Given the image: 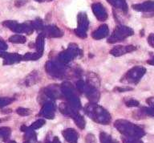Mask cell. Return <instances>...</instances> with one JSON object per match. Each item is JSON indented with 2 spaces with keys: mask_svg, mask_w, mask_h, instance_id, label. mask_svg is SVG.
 <instances>
[{
  "mask_svg": "<svg viewBox=\"0 0 154 143\" xmlns=\"http://www.w3.org/2000/svg\"><path fill=\"white\" fill-rule=\"evenodd\" d=\"M86 112L88 116L97 122L107 123L110 121V115L102 107L98 106L96 104H89L86 108Z\"/></svg>",
  "mask_w": 154,
  "mask_h": 143,
  "instance_id": "1",
  "label": "cell"
},
{
  "mask_svg": "<svg viewBox=\"0 0 154 143\" xmlns=\"http://www.w3.org/2000/svg\"><path fill=\"white\" fill-rule=\"evenodd\" d=\"M2 25L16 33H26L30 35L34 30L31 23H18L15 21H5L2 23Z\"/></svg>",
  "mask_w": 154,
  "mask_h": 143,
  "instance_id": "2",
  "label": "cell"
},
{
  "mask_svg": "<svg viewBox=\"0 0 154 143\" xmlns=\"http://www.w3.org/2000/svg\"><path fill=\"white\" fill-rule=\"evenodd\" d=\"M132 30L130 29L129 27H125V26H117L108 39V43L113 44L116 42L121 41L127 36L132 35Z\"/></svg>",
  "mask_w": 154,
  "mask_h": 143,
  "instance_id": "3",
  "label": "cell"
},
{
  "mask_svg": "<svg viewBox=\"0 0 154 143\" xmlns=\"http://www.w3.org/2000/svg\"><path fill=\"white\" fill-rule=\"evenodd\" d=\"M88 27V20L85 13H79L78 15V28L75 30L76 36L80 38H86V31Z\"/></svg>",
  "mask_w": 154,
  "mask_h": 143,
  "instance_id": "4",
  "label": "cell"
},
{
  "mask_svg": "<svg viewBox=\"0 0 154 143\" xmlns=\"http://www.w3.org/2000/svg\"><path fill=\"white\" fill-rule=\"evenodd\" d=\"M0 57L4 60L3 64H13L19 63L23 59V57L18 53H8L5 51H0Z\"/></svg>",
  "mask_w": 154,
  "mask_h": 143,
  "instance_id": "5",
  "label": "cell"
},
{
  "mask_svg": "<svg viewBox=\"0 0 154 143\" xmlns=\"http://www.w3.org/2000/svg\"><path fill=\"white\" fill-rule=\"evenodd\" d=\"M78 51L79 49L75 47H69V48L66 50L65 51L62 52L60 55V60L63 63H67L70 61H72V59L74 58L75 56H76L78 55Z\"/></svg>",
  "mask_w": 154,
  "mask_h": 143,
  "instance_id": "6",
  "label": "cell"
},
{
  "mask_svg": "<svg viewBox=\"0 0 154 143\" xmlns=\"http://www.w3.org/2000/svg\"><path fill=\"white\" fill-rule=\"evenodd\" d=\"M91 8H92V11H93L96 19L100 21H103L108 18V14H107L105 8L101 3H94V4H92Z\"/></svg>",
  "mask_w": 154,
  "mask_h": 143,
  "instance_id": "7",
  "label": "cell"
},
{
  "mask_svg": "<svg viewBox=\"0 0 154 143\" xmlns=\"http://www.w3.org/2000/svg\"><path fill=\"white\" fill-rule=\"evenodd\" d=\"M43 32L41 33L43 36L48 37H60L62 36V32L55 26H48L43 27Z\"/></svg>",
  "mask_w": 154,
  "mask_h": 143,
  "instance_id": "8",
  "label": "cell"
},
{
  "mask_svg": "<svg viewBox=\"0 0 154 143\" xmlns=\"http://www.w3.org/2000/svg\"><path fill=\"white\" fill-rule=\"evenodd\" d=\"M132 50H134V48L132 46H116L111 50L110 53L114 56H120L127 52L132 51Z\"/></svg>",
  "mask_w": 154,
  "mask_h": 143,
  "instance_id": "9",
  "label": "cell"
},
{
  "mask_svg": "<svg viewBox=\"0 0 154 143\" xmlns=\"http://www.w3.org/2000/svg\"><path fill=\"white\" fill-rule=\"evenodd\" d=\"M108 32H109V31H108V26L106 24H103L92 33V37L96 39H103L108 36Z\"/></svg>",
  "mask_w": 154,
  "mask_h": 143,
  "instance_id": "10",
  "label": "cell"
},
{
  "mask_svg": "<svg viewBox=\"0 0 154 143\" xmlns=\"http://www.w3.org/2000/svg\"><path fill=\"white\" fill-rule=\"evenodd\" d=\"M63 134L67 141H69L70 143H76L77 139H78V134L74 129H66L63 132Z\"/></svg>",
  "mask_w": 154,
  "mask_h": 143,
  "instance_id": "11",
  "label": "cell"
},
{
  "mask_svg": "<svg viewBox=\"0 0 154 143\" xmlns=\"http://www.w3.org/2000/svg\"><path fill=\"white\" fill-rule=\"evenodd\" d=\"M54 104L51 103H47L43 106L41 113L43 114V117H47L48 118H52V117L54 116Z\"/></svg>",
  "mask_w": 154,
  "mask_h": 143,
  "instance_id": "12",
  "label": "cell"
},
{
  "mask_svg": "<svg viewBox=\"0 0 154 143\" xmlns=\"http://www.w3.org/2000/svg\"><path fill=\"white\" fill-rule=\"evenodd\" d=\"M111 5H112L114 8L117 9H122L124 11H126V3L125 0H107Z\"/></svg>",
  "mask_w": 154,
  "mask_h": 143,
  "instance_id": "13",
  "label": "cell"
},
{
  "mask_svg": "<svg viewBox=\"0 0 154 143\" xmlns=\"http://www.w3.org/2000/svg\"><path fill=\"white\" fill-rule=\"evenodd\" d=\"M35 46L38 52L43 53V49H44V36H43L42 34H40L38 37H37Z\"/></svg>",
  "mask_w": 154,
  "mask_h": 143,
  "instance_id": "14",
  "label": "cell"
},
{
  "mask_svg": "<svg viewBox=\"0 0 154 143\" xmlns=\"http://www.w3.org/2000/svg\"><path fill=\"white\" fill-rule=\"evenodd\" d=\"M26 40V37L19 34L14 35L9 38V41L14 43V44H24Z\"/></svg>",
  "mask_w": 154,
  "mask_h": 143,
  "instance_id": "15",
  "label": "cell"
},
{
  "mask_svg": "<svg viewBox=\"0 0 154 143\" xmlns=\"http://www.w3.org/2000/svg\"><path fill=\"white\" fill-rule=\"evenodd\" d=\"M42 54L43 53H40V52H34V53L27 52L24 55L23 60V61H36L40 58L42 56Z\"/></svg>",
  "mask_w": 154,
  "mask_h": 143,
  "instance_id": "16",
  "label": "cell"
},
{
  "mask_svg": "<svg viewBox=\"0 0 154 143\" xmlns=\"http://www.w3.org/2000/svg\"><path fill=\"white\" fill-rule=\"evenodd\" d=\"M11 135V129L9 127L0 128V138L3 141H7Z\"/></svg>",
  "mask_w": 154,
  "mask_h": 143,
  "instance_id": "17",
  "label": "cell"
},
{
  "mask_svg": "<svg viewBox=\"0 0 154 143\" xmlns=\"http://www.w3.org/2000/svg\"><path fill=\"white\" fill-rule=\"evenodd\" d=\"M13 101L14 99L10 97H0V109L10 104Z\"/></svg>",
  "mask_w": 154,
  "mask_h": 143,
  "instance_id": "18",
  "label": "cell"
},
{
  "mask_svg": "<svg viewBox=\"0 0 154 143\" xmlns=\"http://www.w3.org/2000/svg\"><path fill=\"white\" fill-rule=\"evenodd\" d=\"M16 112L20 116H27L29 114H31V110L26 108H18Z\"/></svg>",
  "mask_w": 154,
  "mask_h": 143,
  "instance_id": "19",
  "label": "cell"
},
{
  "mask_svg": "<svg viewBox=\"0 0 154 143\" xmlns=\"http://www.w3.org/2000/svg\"><path fill=\"white\" fill-rule=\"evenodd\" d=\"M45 123V121H44V120H43V119H39V120H38L37 121H35V122H34L32 125H31V128L33 129H38V128H40L41 126H43V124Z\"/></svg>",
  "mask_w": 154,
  "mask_h": 143,
  "instance_id": "20",
  "label": "cell"
},
{
  "mask_svg": "<svg viewBox=\"0 0 154 143\" xmlns=\"http://www.w3.org/2000/svg\"><path fill=\"white\" fill-rule=\"evenodd\" d=\"M7 49V44H6V42L0 38V50H2V51H4Z\"/></svg>",
  "mask_w": 154,
  "mask_h": 143,
  "instance_id": "21",
  "label": "cell"
},
{
  "mask_svg": "<svg viewBox=\"0 0 154 143\" xmlns=\"http://www.w3.org/2000/svg\"><path fill=\"white\" fill-rule=\"evenodd\" d=\"M126 104H127L128 106H137V105H138V103L137 101H132V100L128 101Z\"/></svg>",
  "mask_w": 154,
  "mask_h": 143,
  "instance_id": "22",
  "label": "cell"
},
{
  "mask_svg": "<svg viewBox=\"0 0 154 143\" xmlns=\"http://www.w3.org/2000/svg\"><path fill=\"white\" fill-rule=\"evenodd\" d=\"M117 89L120 91V92H122V91H125V90H130L132 89H130V88H117Z\"/></svg>",
  "mask_w": 154,
  "mask_h": 143,
  "instance_id": "23",
  "label": "cell"
},
{
  "mask_svg": "<svg viewBox=\"0 0 154 143\" xmlns=\"http://www.w3.org/2000/svg\"><path fill=\"white\" fill-rule=\"evenodd\" d=\"M37 2H39V3H43V2H45V1H48V0H35ZM48 1H50V0H48Z\"/></svg>",
  "mask_w": 154,
  "mask_h": 143,
  "instance_id": "24",
  "label": "cell"
},
{
  "mask_svg": "<svg viewBox=\"0 0 154 143\" xmlns=\"http://www.w3.org/2000/svg\"><path fill=\"white\" fill-rule=\"evenodd\" d=\"M10 143H16V142H14V141H11Z\"/></svg>",
  "mask_w": 154,
  "mask_h": 143,
  "instance_id": "25",
  "label": "cell"
},
{
  "mask_svg": "<svg viewBox=\"0 0 154 143\" xmlns=\"http://www.w3.org/2000/svg\"><path fill=\"white\" fill-rule=\"evenodd\" d=\"M0 122H1V120H0Z\"/></svg>",
  "mask_w": 154,
  "mask_h": 143,
  "instance_id": "26",
  "label": "cell"
}]
</instances>
